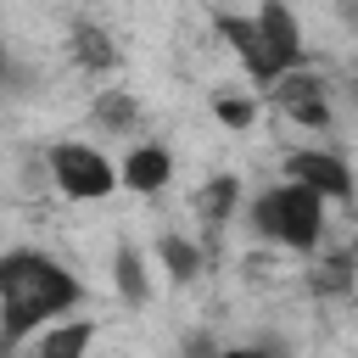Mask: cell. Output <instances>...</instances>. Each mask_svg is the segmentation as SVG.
I'll return each instance as SVG.
<instances>
[{
    "label": "cell",
    "mask_w": 358,
    "mask_h": 358,
    "mask_svg": "<svg viewBox=\"0 0 358 358\" xmlns=\"http://www.w3.org/2000/svg\"><path fill=\"white\" fill-rule=\"evenodd\" d=\"M84 302V285L73 268H62L50 252H34V246H17V252H0V313H6V341L22 347L39 324L73 313Z\"/></svg>",
    "instance_id": "obj_1"
},
{
    "label": "cell",
    "mask_w": 358,
    "mask_h": 358,
    "mask_svg": "<svg viewBox=\"0 0 358 358\" xmlns=\"http://www.w3.org/2000/svg\"><path fill=\"white\" fill-rule=\"evenodd\" d=\"M252 218H257V229H263L268 241L308 252V246H319V235H324V196H319L313 185H302V179H285V185H274V190L257 196Z\"/></svg>",
    "instance_id": "obj_2"
},
{
    "label": "cell",
    "mask_w": 358,
    "mask_h": 358,
    "mask_svg": "<svg viewBox=\"0 0 358 358\" xmlns=\"http://www.w3.org/2000/svg\"><path fill=\"white\" fill-rule=\"evenodd\" d=\"M50 179H56V190L73 196V201H101V196L117 190V168H112L95 145H84V140L50 145Z\"/></svg>",
    "instance_id": "obj_3"
},
{
    "label": "cell",
    "mask_w": 358,
    "mask_h": 358,
    "mask_svg": "<svg viewBox=\"0 0 358 358\" xmlns=\"http://www.w3.org/2000/svg\"><path fill=\"white\" fill-rule=\"evenodd\" d=\"M263 90H268V101H274L291 123H302V129H324V123H330V106H324V78H319V73H308L302 62H296V67H285L280 78H268Z\"/></svg>",
    "instance_id": "obj_4"
},
{
    "label": "cell",
    "mask_w": 358,
    "mask_h": 358,
    "mask_svg": "<svg viewBox=\"0 0 358 358\" xmlns=\"http://www.w3.org/2000/svg\"><path fill=\"white\" fill-rule=\"evenodd\" d=\"M218 34H224V45H229V50L241 56L246 78L268 84V78H280V73H285V67H280V56H274V45L263 39L257 17H235V11H224V17H218Z\"/></svg>",
    "instance_id": "obj_5"
},
{
    "label": "cell",
    "mask_w": 358,
    "mask_h": 358,
    "mask_svg": "<svg viewBox=\"0 0 358 358\" xmlns=\"http://www.w3.org/2000/svg\"><path fill=\"white\" fill-rule=\"evenodd\" d=\"M285 179L313 185L324 201H347V196H352V168H347L336 151H291V157H285Z\"/></svg>",
    "instance_id": "obj_6"
},
{
    "label": "cell",
    "mask_w": 358,
    "mask_h": 358,
    "mask_svg": "<svg viewBox=\"0 0 358 358\" xmlns=\"http://www.w3.org/2000/svg\"><path fill=\"white\" fill-rule=\"evenodd\" d=\"M168 179H173V157L162 145H134L123 157V168H117V185H129L134 196H157Z\"/></svg>",
    "instance_id": "obj_7"
},
{
    "label": "cell",
    "mask_w": 358,
    "mask_h": 358,
    "mask_svg": "<svg viewBox=\"0 0 358 358\" xmlns=\"http://www.w3.org/2000/svg\"><path fill=\"white\" fill-rule=\"evenodd\" d=\"M252 17H257V28H263V39L274 45L280 67H296V62H302V28H296L291 6H285V0H263Z\"/></svg>",
    "instance_id": "obj_8"
},
{
    "label": "cell",
    "mask_w": 358,
    "mask_h": 358,
    "mask_svg": "<svg viewBox=\"0 0 358 358\" xmlns=\"http://www.w3.org/2000/svg\"><path fill=\"white\" fill-rule=\"evenodd\" d=\"M235 201H241V185H235L229 173H218V179H207V185L196 190V213H201L207 224H224V218L235 213Z\"/></svg>",
    "instance_id": "obj_9"
},
{
    "label": "cell",
    "mask_w": 358,
    "mask_h": 358,
    "mask_svg": "<svg viewBox=\"0 0 358 358\" xmlns=\"http://www.w3.org/2000/svg\"><path fill=\"white\" fill-rule=\"evenodd\" d=\"M28 347H34V352H45V358H67V352H84V347H90V324H84V319H78V324H62V330L39 324V336H28Z\"/></svg>",
    "instance_id": "obj_10"
},
{
    "label": "cell",
    "mask_w": 358,
    "mask_h": 358,
    "mask_svg": "<svg viewBox=\"0 0 358 358\" xmlns=\"http://www.w3.org/2000/svg\"><path fill=\"white\" fill-rule=\"evenodd\" d=\"M73 62H78V67H112L117 50H112V39H106L95 22H78V28H73Z\"/></svg>",
    "instance_id": "obj_11"
},
{
    "label": "cell",
    "mask_w": 358,
    "mask_h": 358,
    "mask_svg": "<svg viewBox=\"0 0 358 358\" xmlns=\"http://www.w3.org/2000/svg\"><path fill=\"white\" fill-rule=\"evenodd\" d=\"M134 117H140L134 95H123V90L95 95V123H106V129H134Z\"/></svg>",
    "instance_id": "obj_12"
},
{
    "label": "cell",
    "mask_w": 358,
    "mask_h": 358,
    "mask_svg": "<svg viewBox=\"0 0 358 358\" xmlns=\"http://www.w3.org/2000/svg\"><path fill=\"white\" fill-rule=\"evenodd\" d=\"M162 263H168L173 280H190V274L201 268V252H196L190 241H173V235H168V241H162Z\"/></svg>",
    "instance_id": "obj_13"
},
{
    "label": "cell",
    "mask_w": 358,
    "mask_h": 358,
    "mask_svg": "<svg viewBox=\"0 0 358 358\" xmlns=\"http://www.w3.org/2000/svg\"><path fill=\"white\" fill-rule=\"evenodd\" d=\"M352 285V263H347V252H336L319 274H313V291H347Z\"/></svg>",
    "instance_id": "obj_14"
},
{
    "label": "cell",
    "mask_w": 358,
    "mask_h": 358,
    "mask_svg": "<svg viewBox=\"0 0 358 358\" xmlns=\"http://www.w3.org/2000/svg\"><path fill=\"white\" fill-rule=\"evenodd\" d=\"M117 285H123V296H145V274H140V257L134 252L117 257Z\"/></svg>",
    "instance_id": "obj_15"
},
{
    "label": "cell",
    "mask_w": 358,
    "mask_h": 358,
    "mask_svg": "<svg viewBox=\"0 0 358 358\" xmlns=\"http://www.w3.org/2000/svg\"><path fill=\"white\" fill-rule=\"evenodd\" d=\"M218 117H224L229 129H246V123H252V101H241V95H218Z\"/></svg>",
    "instance_id": "obj_16"
}]
</instances>
